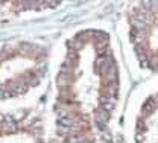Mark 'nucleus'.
Masks as SVG:
<instances>
[{
	"label": "nucleus",
	"instance_id": "nucleus-1",
	"mask_svg": "<svg viewBox=\"0 0 158 143\" xmlns=\"http://www.w3.org/2000/svg\"><path fill=\"white\" fill-rule=\"evenodd\" d=\"M70 81H72V78H70V75H69L67 72H61V73L58 75V78H56V84H58V87L61 88V90L69 88Z\"/></svg>",
	"mask_w": 158,
	"mask_h": 143
},
{
	"label": "nucleus",
	"instance_id": "nucleus-2",
	"mask_svg": "<svg viewBox=\"0 0 158 143\" xmlns=\"http://www.w3.org/2000/svg\"><path fill=\"white\" fill-rule=\"evenodd\" d=\"M155 105H157V99H154V98H152V99H149L148 102L144 103L143 111H144V113H149V111H152V110L155 108Z\"/></svg>",
	"mask_w": 158,
	"mask_h": 143
},
{
	"label": "nucleus",
	"instance_id": "nucleus-3",
	"mask_svg": "<svg viewBox=\"0 0 158 143\" xmlns=\"http://www.w3.org/2000/svg\"><path fill=\"white\" fill-rule=\"evenodd\" d=\"M98 122H100V123H103V122H106L108 120V111L106 110H103V108H100L98 111Z\"/></svg>",
	"mask_w": 158,
	"mask_h": 143
}]
</instances>
